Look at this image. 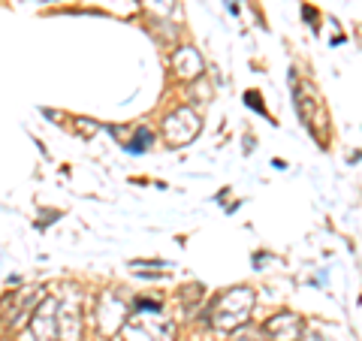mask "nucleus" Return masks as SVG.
<instances>
[{
  "mask_svg": "<svg viewBox=\"0 0 362 341\" xmlns=\"http://www.w3.org/2000/svg\"><path fill=\"white\" fill-rule=\"evenodd\" d=\"M142 4L148 9H154L157 16H169L175 9V0H142Z\"/></svg>",
  "mask_w": 362,
  "mask_h": 341,
  "instance_id": "1a4fd4ad",
  "label": "nucleus"
},
{
  "mask_svg": "<svg viewBox=\"0 0 362 341\" xmlns=\"http://www.w3.org/2000/svg\"><path fill=\"white\" fill-rule=\"evenodd\" d=\"M254 308V293L247 287H233L230 293L214 299V308L209 323H214L218 329H239L247 323V314Z\"/></svg>",
  "mask_w": 362,
  "mask_h": 341,
  "instance_id": "f257e3e1",
  "label": "nucleus"
},
{
  "mask_svg": "<svg viewBox=\"0 0 362 341\" xmlns=\"http://www.w3.org/2000/svg\"><path fill=\"white\" fill-rule=\"evenodd\" d=\"M263 333L272 338V341H299L302 338V317L299 314H275L272 320H266Z\"/></svg>",
  "mask_w": 362,
  "mask_h": 341,
  "instance_id": "39448f33",
  "label": "nucleus"
},
{
  "mask_svg": "<svg viewBox=\"0 0 362 341\" xmlns=\"http://www.w3.org/2000/svg\"><path fill=\"white\" fill-rule=\"evenodd\" d=\"M173 67H175V76L178 79H187V82H194L206 73V61H202V54L197 49H190V45H181L173 58Z\"/></svg>",
  "mask_w": 362,
  "mask_h": 341,
  "instance_id": "0eeeda50",
  "label": "nucleus"
},
{
  "mask_svg": "<svg viewBox=\"0 0 362 341\" xmlns=\"http://www.w3.org/2000/svg\"><path fill=\"white\" fill-rule=\"evenodd\" d=\"M247 106H254V109L263 112V103H259V94H254V91H251V94H247Z\"/></svg>",
  "mask_w": 362,
  "mask_h": 341,
  "instance_id": "9d476101",
  "label": "nucleus"
},
{
  "mask_svg": "<svg viewBox=\"0 0 362 341\" xmlns=\"http://www.w3.org/2000/svg\"><path fill=\"white\" fill-rule=\"evenodd\" d=\"M58 338H64V341L82 338V311H78L76 299L58 302Z\"/></svg>",
  "mask_w": 362,
  "mask_h": 341,
  "instance_id": "423d86ee",
  "label": "nucleus"
},
{
  "mask_svg": "<svg viewBox=\"0 0 362 341\" xmlns=\"http://www.w3.org/2000/svg\"><path fill=\"white\" fill-rule=\"evenodd\" d=\"M42 302V293H37L33 287H21L13 290L0 299V333H16V329L25 326L28 317L37 311V305Z\"/></svg>",
  "mask_w": 362,
  "mask_h": 341,
  "instance_id": "f03ea898",
  "label": "nucleus"
},
{
  "mask_svg": "<svg viewBox=\"0 0 362 341\" xmlns=\"http://www.w3.org/2000/svg\"><path fill=\"white\" fill-rule=\"evenodd\" d=\"M30 326H33L37 341H61L58 338V299L42 296L37 311L30 314Z\"/></svg>",
  "mask_w": 362,
  "mask_h": 341,
  "instance_id": "20e7f679",
  "label": "nucleus"
},
{
  "mask_svg": "<svg viewBox=\"0 0 362 341\" xmlns=\"http://www.w3.org/2000/svg\"><path fill=\"white\" fill-rule=\"evenodd\" d=\"M151 139H154V136H151V130H136V139H130L127 145H124V149L139 154V151H145V149H148V142H151Z\"/></svg>",
  "mask_w": 362,
  "mask_h": 341,
  "instance_id": "6e6552de",
  "label": "nucleus"
},
{
  "mask_svg": "<svg viewBox=\"0 0 362 341\" xmlns=\"http://www.w3.org/2000/svg\"><path fill=\"white\" fill-rule=\"evenodd\" d=\"M199 133V118L194 109H178L163 121V136L169 145H187Z\"/></svg>",
  "mask_w": 362,
  "mask_h": 341,
  "instance_id": "7ed1b4c3",
  "label": "nucleus"
}]
</instances>
